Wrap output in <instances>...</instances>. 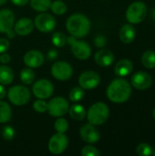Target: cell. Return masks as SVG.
<instances>
[{
    "instance_id": "4dcf8cb0",
    "label": "cell",
    "mask_w": 155,
    "mask_h": 156,
    "mask_svg": "<svg viewBox=\"0 0 155 156\" xmlns=\"http://www.w3.org/2000/svg\"><path fill=\"white\" fill-rule=\"evenodd\" d=\"M54 128L57 131V133H65L69 130V122L66 119L62 117H58L54 123Z\"/></svg>"
},
{
    "instance_id": "cb8c5ba5",
    "label": "cell",
    "mask_w": 155,
    "mask_h": 156,
    "mask_svg": "<svg viewBox=\"0 0 155 156\" xmlns=\"http://www.w3.org/2000/svg\"><path fill=\"white\" fill-rule=\"evenodd\" d=\"M30 5L33 8V10L42 13L47 12L50 8L51 0H29Z\"/></svg>"
},
{
    "instance_id": "3957f363",
    "label": "cell",
    "mask_w": 155,
    "mask_h": 156,
    "mask_svg": "<svg viewBox=\"0 0 155 156\" xmlns=\"http://www.w3.org/2000/svg\"><path fill=\"white\" fill-rule=\"evenodd\" d=\"M110 115V109L104 102L98 101L92 104L87 112V119L90 123L97 126L101 125L108 120Z\"/></svg>"
},
{
    "instance_id": "60d3db41",
    "label": "cell",
    "mask_w": 155,
    "mask_h": 156,
    "mask_svg": "<svg viewBox=\"0 0 155 156\" xmlns=\"http://www.w3.org/2000/svg\"><path fill=\"white\" fill-rule=\"evenodd\" d=\"M5 35H6V37H7V38L8 39H13L15 37H16V32H15V30L12 28V29H10V30H8L6 33H5Z\"/></svg>"
},
{
    "instance_id": "ac0fdd59",
    "label": "cell",
    "mask_w": 155,
    "mask_h": 156,
    "mask_svg": "<svg viewBox=\"0 0 155 156\" xmlns=\"http://www.w3.org/2000/svg\"><path fill=\"white\" fill-rule=\"evenodd\" d=\"M114 54L111 50L106 48H102L97 51L94 55V60L96 64L102 68L110 67L114 62Z\"/></svg>"
},
{
    "instance_id": "836d02e7",
    "label": "cell",
    "mask_w": 155,
    "mask_h": 156,
    "mask_svg": "<svg viewBox=\"0 0 155 156\" xmlns=\"http://www.w3.org/2000/svg\"><path fill=\"white\" fill-rule=\"evenodd\" d=\"M100 154V151L92 146V145H86L81 149V155L83 156H99Z\"/></svg>"
},
{
    "instance_id": "277c9868",
    "label": "cell",
    "mask_w": 155,
    "mask_h": 156,
    "mask_svg": "<svg viewBox=\"0 0 155 156\" xmlns=\"http://www.w3.org/2000/svg\"><path fill=\"white\" fill-rule=\"evenodd\" d=\"M7 97L15 106H24L28 103L31 98L30 90L23 85H16L8 90Z\"/></svg>"
},
{
    "instance_id": "4fadbf2b",
    "label": "cell",
    "mask_w": 155,
    "mask_h": 156,
    "mask_svg": "<svg viewBox=\"0 0 155 156\" xmlns=\"http://www.w3.org/2000/svg\"><path fill=\"white\" fill-rule=\"evenodd\" d=\"M79 135H80V138L89 144H93L98 143L100 138V134L98 129L95 127V125L90 122L87 124H84L79 129Z\"/></svg>"
},
{
    "instance_id": "7a4b0ae2",
    "label": "cell",
    "mask_w": 155,
    "mask_h": 156,
    "mask_svg": "<svg viewBox=\"0 0 155 156\" xmlns=\"http://www.w3.org/2000/svg\"><path fill=\"white\" fill-rule=\"evenodd\" d=\"M66 28L70 36L76 38H82L90 31V21L85 15L76 13L69 16L67 19Z\"/></svg>"
},
{
    "instance_id": "7bdbcfd3",
    "label": "cell",
    "mask_w": 155,
    "mask_h": 156,
    "mask_svg": "<svg viewBox=\"0 0 155 156\" xmlns=\"http://www.w3.org/2000/svg\"><path fill=\"white\" fill-rule=\"evenodd\" d=\"M6 2H7V0H0V5H5Z\"/></svg>"
},
{
    "instance_id": "8d00e7d4",
    "label": "cell",
    "mask_w": 155,
    "mask_h": 156,
    "mask_svg": "<svg viewBox=\"0 0 155 156\" xmlns=\"http://www.w3.org/2000/svg\"><path fill=\"white\" fill-rule=\"evenodd\" d=\"M11 61V57L8 53L5 52L0 55V62L2 64H8Z\"/></svg>"
},
{
    "instance_id": "d6986e66",
    "label": "cell",
    "mask_w": 155,
    "mask_h": 156,
    "mask_svg": "<svg viewBox=\"0 0 155 156\" xmlns=\"http://www.w3.org/2000/svg\"><path fill=\"white\" fill-rule=\"evenodd\" d=\"M132 70H133V64L130 59L127 58L121 59L116 63L114 67V73L121 78L130 75Z\"/></svg>"
},
{
    "instance_id": "9a60e30c",
    "label": "cell",
    "mask_w": 155,
    "mask_h": 156,
    "mask_svg": "<svg viewBox=\"0 0 155 156\" xmlns=\"http://www.w3.org/2000/svg\"><path fill=\"white\" fill-rule=\"evenodd\" d=\"M25 65L31 69H37L41 67L45 62V58L42 52L39 50L32 49L27 51L23 58Z\"/></svg>"
},
{
    "instance_id": "8992f818",
    "label": "cell",
    "mask_w": 155,
    "mask_h": 156,
    "mask_svg": "<svg viewBox=\"0 0 155 156\" xmlns=\"http://www.w3.org/2000/svg\"><path fill=\"white\" fill-rule=\"evenodd\" d=\"M67 42L70 46L73 56L78 59L86 60L91 56V48L87 42L83 40H78L72 36L67 37Z\"/></svg>"
},
{
    "instance_id": "8fae6325",
    "label": "cell",
    "mask_w": 155,
    "mask_h": 156,
    "mask_svg": "<svg viewBox=\"0 0 155 156\" xmlns=\"http://www.w3.org/2000/svg\"><path fill=\"white\" fill-rule=\"evenodd\" d=\"M69 145V139L65 133H57L52 135L48 141V151L52 154H60L67 149Z\"/></svg>"
},
{
    "instance_id": "44dd1931",
    "label": "cell",
    "mask_w": 155,
    "mask_h": 156,
    "mask_svg": "<svg viewBox=\"0 0 155 156\" xmlns=\"http://www.w3.org/2000/svg\"><path fill=\"white\" fill-rule=\"evenodd\" d=\"M68 112L69 113V116L77 122L83 121L87 115L86 109L81 104H79V103H75V104L71 105L69 108Z\"/></svg>"
},
{
    "instance_id": "ab89813d",
    "label": "cell",
    "mask_w": 155,
    "mask_h": 156,
    "mask_svg": "<svg viewBox=\"0 0 155 156\" xmlns=\"http://www.w3.org/2000/svg\"><path fill=\"white\" fill-rule=\"evenodd\" d=\"M6 94H7V92H6L5 88L4 87V85L0 84V100H3L6 96Z\"/></svg>"
},
{
    "instance_id": "b9f144b4",
    "label": "cell",
    "mask_w": 155,
    "mask_h": 156,
    "mask_svg": "<svg viewBox=\"0 0 155 156\" xmlns=\"http://www.w3.org/2000/svg\"><path fill=\"white\" fill-rule=\"evenodd\" d=\"M152 18L155 21V7L153 9V11H152Z\"/></svg>"
},
{
    "instance_id": "ba28073f",
    "label": "cell",
    "mask_w": 155,
    "mask_h": 156,
    "mask_svg": "<svg viewBox=\"0 0 155 156\" xmlns=\"http://www.w3.org/2000/svg\"><path fill=\"white\" fill-rule=\"evenodd\" d=\"M50 72L56 80L65 81V80H69L72 77L73 69L71 65L68 63L67 61L60 60V61H56L53 63V65L51 66Z\"/></svg>"
},
{
    "instance_id": "5bb4252c",
    "label": "cell",
    "mask_w": 155,
    "mask_h": 156,
    "mask_svg": "<svg viewBox=\"0 0 155 156\" xmlns=\"http://www.w3.org/2000/svg\"><path fill=\"white\" fill-rule=\"evenodd\" d=\"M132 85L138 90H145L153 84L151 75L145 71H138L132 77Z\"/></svg>"
},
{
    "instance_id": "7402d4cb",
    "label": "cell",
    "mask_w": 155,
    "mask_h": 156,
    "mask_svg": "<svg viewBox=\"0 0 155 156\" xmlns=\"http://www.w3.org/2000/svg\"><path fill=\"white\" fill-rule=\"evenodd\" d=\"M14 71L13 69L6 66L5 64H3L0 66V84L2 85H9L14 80Z\"/></svg>"
},
{
    "instance_id": "2e32d148",
    "label": "cell",
    "mask_w": 155,
    "mask_h": 156,
    "mask_svg": "<svg viewBox=\"0 0 155 156\" xmlns=\"http://www.w3.org/2000/svg\"><path fill=\"white\" fill-rule=\"evenodd\" d=\"M15 24V15L8 8L0 10V33L5 34L12 29Z\"/></svg>"
},
{
    "instance_id": "f546056e",
    "label": "cell",
    "mask_w": 155,
    "mask_h": 156,
    "mask_svg": "<svg viewBox=\"0 0 155 156\" xmlns=\"http://www.w3.org/2000/svg\"><path fill=\"white\" fill-rule=\"evenodd\" d=\"M136 153L140 156H150L153 154V148L146 143H142L136 147Z\"/></svg>"
},
{
    "instance_id": "83f0119b",
    "label": "cell",
    "mask_w": 155,
    "mask_h": 156,
    "mask_svg": "<svg viewBox=\"0 0 155 156\" xmlns=\"http://www.w3.org/2000/svg\"><path fill=\"white\" fill-rule=\"evenodd\" d=\"M51 42L55 47L63 48L67 44V36L62 32H54L51 37Z\"/></svg>"
},
{
    "instance_id": "ee69618b",
    "label": "cell",
    "mask_w": 155,
    "mask_h": 156,
    "mask_svg": "<svg viewBox=\"0 0 155 156\" xmlns=\"http://www.w3.org/2000/svg\"><path fill=\"white\" fill-rule=\"evenodd\" d=\"M153 118H154L155 120V109L153 110Z\"/></svg>"
},
{
    "instance_id": "52a82bcc",
    "label": "cell",
    "mask_w": 155,
    "mask_h": 156,
    "mask_svg": "<svg viewBox=\"0 0 155 156\" xmlns=\"http://www.w3.org/2000/svg\"><path fill=\"white\" fill-rule=\"evenodd\" d=\"M69 104L64 97H56L48 102L47 112L52 117H62L69 112Z\"/></svg>"
},
{
    "instance_id": "30bf717a",
    "label": "cell",
    "mask_w": 155,
    "mask_h": 156,
    "mask_svg": "<svg viewBox=\"0 0 155 156\" xmlns=\"http://www.w3.org/2000/svg\"><path fill=\"white\" fill-rule=\"evenodd\" d=\"M33 83L32 91L35 97L37 99L47 100L49 99L54 93V86L48 80L41 79Z\"/></svg>"
},
{
    "instance_id": "e575fe53",
    "label": "cell",
    "mask_w": 155,
    "mask_h": 156,
    "mask_svg": "<svg viewBox=\"0 0 155 156\" xmlns=\"http://www.w3.org/2000/svg\"><path fill=\"white\" fill-rule=\"evenodd\" d=\"M94 45L97 48H102L107 45V38L103 35H98L94 37Z\"/></svg>"
},
{
    "instance_id": "f6af8a7d",
    "label": "cell",
    "mask_w": 155,
    "mask_h": 156,
    "mask_svg": "<svg viewBox=\"0 0 155 156\" xmlns=\"http://www.w3.org/2000/svg\"><path fill=\"white\" fill-rule=\"evenodd\" d=\"M153 154H154V155H155V150L153 151Z\"/></svg>"
},
{
    "instance_id": "f35d334b",
    "label": "cell",
    "mask_w": 155,
    "mask_h": 156,
    "mask_svg": "<svg viewBox=\"0 0 155 156\" xmlns=\"http://www.w3.org/2000/svg\"><path fill=\"white\" fill-rule=\"evenodd\" d=\"M12 4L17 6H24L29 3V0H11Z\"/></svg>"
},
{
    "instance_id": "ffe728a7",
    "label": "cell",
    "mask_w": 155,
    "mask_h": 156,
    "mask_svg": "<svg viewBox=\"0 0 155 156\" xmlns=\"http://www.w3.org/2000/svg\"><path fill=\"white\" fill-rule=\"evenodd\" d=\"M119 37L122 42H123L124 44H130L135 39L136 30L132 25L125 24L121 27Z\"/></svg>"
},
{
    "instance_id": "d590c367",
    "label": "cell",
    "mask_w": 155,
    "mask_h": 156,
    "mask_svg": "<svg viewBox=\"0 0 155 156\" xmlns=\"http://www.w3.org/2000/svg\"><path fill=\"white\" fill-rule=\"evenodd\" d=\"M10 47V42L8 38L5 37H1L0 38V54L7 52Z\"/></svg>"
},
{
    "instance_id": "6da1fadb",
    "label": "cell",
    "mask_w": 155,
    "mask_h": 156,
    "mask_svg": "<svg viewBox=\"0 0 155 156\" xmlns=\"http://www.w3.org/2000/svg\"><path fill=\"white\" fill-rule=\"evenodd\" d=\"M106 94L111 101L114 103H123L127 101L132 95V86L122 78L115 79L108 86Z\"/></svg>"
},
{
    "instance_id": "9c48e42d",
    "label": "cell",
    "mask_w": 155,
    "mask_h": 156,
    "mask_svg": "<svg viewBox=\"0 0 155 156\" xmlns=\"http://www.w3.org/2000/svg\"><path fill=\"white\" fill-rule=\"evenodd\" d=\"M57 22L55 17L46 12H42L35 17L34 27L42 33H50L56 27Z\"/></svg>"
},
{
    "instance_id": "e0dca14e",
    "label": "cell",
    "mask_w": 155,
    "mask_h": 156,
    "mask_svg": "<svg viewBox=\"0 0 155 156\" xmlns=\"http://www.w3.org/2000/svg\"><path fill=\"white\" fill-rule=\"evenodd\" d=\"M13 29L18 36H27L34 29V22L28 17H22L14 24Z\"/></svg>"
},
{
    "instance_id": "5b68a950",
    "label": "cell",
    "mask_w": 155,
    "mask_h": 156,
    "mask_svg": "<svg viewBox=\"0 0 155 156\" xmlns=\"http://www.w3.org/2000/svg\"><path fill=\"white\" fill-rule=\"evenodd\" d=\"M125 16L130 24H139L147 16V6L142 1L133 2L128 6Z\"/></svg>"
},
{
    "instance_id": "484cf974",
    "label": "cell",
    "mask_w": 155,
    "mask_h": 156,
    "mask_svg": "<svg viewBox=\"0 0 155 156\" xmlns=\"http://www.w3.org/2000/svg\"><path fill=\"white\" fill-rule=\"evenodd\" d=\"M20 80L21 81L25 84V85H30L34 82L35 80V72L33 71V69L31 68H25L20 71L19 74Z\"/></svg>"
},
{
    "instance_id": "7c38bea8",
    "label": "cell",
    "mask_w": 155,
    "mask_h": 156,
    "mask_svg": "<svg viewBox=\"0 0 155 156\" xmlns=\"http://www.w3.org/2000/svg\"><path fill=\"white\" fill-rule=\"evenodd\" d=\"M100 83V75L93 70H86L79 77V85L83 90H93Z\"/></svg>"
},
{
    "instance_id": "603a6c76",
    "label": "cell",
    "mask_w": 155,
    "mask_h": 156,
    "mask_svg": "<svg viewBox=\"0 0 155 156\" xmlns=\"http://www.w3.org/2000/svg\"><path fill=\"white\" fill-rule=\"evenodd\" d=\"M12 118V109L10 105L0 100V123H6L11 121Z\"/></svg>"
},
{
    "instance_id": "1f68e13d",
    "label": "cell",
    "mask_w": 155,
    "mask_h": 156,
    "mask_svg": "<svg viewBox=\"0 0 155 156\" xmlns=\"http://www.w3.org/2000/svg\"><path fill=\"white\" fill-rule=\"evenodd\" d=\"M1 134H2V137L6 140V141H12L14 138H15V135H16V131L15 129L10 126V125H5L2 128L1 130Z\"/></svg>"
},
{
    "instance_id": "4316f807",
    "label": "cell",
    "mask_w": 155,
    "mask_h": 156,
    "mask_svg": "<svg viewBox=\"0 0 155 156\" xmlns=\"http://www.w3.org/2000/svg\"><path fill=\"white\" fill-rule=\"evenodd\" d=\"M49 9L55 15L60 16V15H64L67 12L68 6H67V5L63 1H61V0H56V1H54V2L51 3Z\"/></svg>"
},
{
    "instance_id": "f1b7e54d",
    "label": "cell",
    "mask_w": 155,
    "mask_h": 156,
    "mask_svg": "<svg viewBox=\"0 0 155 156\" xmlns=\"http://www.w3.org/2000/svg\"><path fill=\"white\" fill-rule=\"evenodd\" d=\"M85 96L84 90L81 87H74L70 90L69 98L72 102H79L83 100Z\"/></svg>"
},
{
    "instance_id": "d4e9b609",
    "label": "cell",
    "mask_w": 155,
    "mask_h": 156,
    "mask_svg": "<svg viewBox=\"0 0 155 156\" xmlns=\"http://www.w3.org/2000/svg\"><path fill=\"white\" fill-rule=\"evenodd\" d=\"M142 63L147 69H154L155 68V52L153 50L145 51L142 56Z\"/></svg>"
},
{
    "instance_id": "d6a6232c",
    "label": "cell",
    "mask_w": 155,
    "mask_h": 156,
    "mask_svg": "<svg viewBox=\"0 0 155 156\" xmlns=\"http://www.w3.org/2000/svg\"><path fill=\"white\" fill-rule=\"evenodd\" d=\"M33 109L38 113H44L48 110V102L45 100L37 99L33 103Z\"/></svg>"
},
{
    "instance_id": "74e56055",
    "label": "cell",
    "mask_w": 155,
    "mask_h": 156,
    "mask_svg": "<svg viewBox=\"0 0 155 156\" xmlns=\"http://www.w3.org/2000/svg\"><path fill=\"white\" fill-rule=\"evenodd\" d=\"M48 60H55L58 58V51L55 49H51L48 52Z\"/></svg>"
}]
</instances>
